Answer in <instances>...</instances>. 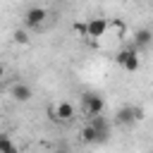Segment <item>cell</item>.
<instances>
[{
    "mask_svg": "<svg viewBox=\"0 0 153 153\" xmlns=\"http://www.w3.org/2000/svg\"><path fill=\"white\" fill-rule=\"evenodd\" d=\"M103 110H105V100H103V96H98V93H84L81 96V112L91 120V117H96V115H103Z\"/></svg>",
    "mask_w": 153,
    "mask_h": 153,
    "instance_id": "obj_1",
    "label": "cell"
},
{
    "mask_svg": "<svg viewBox=\"0 0 153 153\" xmlns=\"http://www.w3.org/2000/svg\"><path fill=\"white\" fill-rule=\"evenodd\" d=\"M143 117V110L139 105H122L117 112H115V122L122 124V127H131L134 122H139Z\"/></svg>",
    "mask_w": 153,
    "mask_h": 153,
    "instance_id": "obj_2",
    "label": "cell"
},
{
    "mask_svg": "<svg viewBox=\"0 0 153 153\" xmlns=\"http://www.w3.org/2000/svg\"><path fill=\"white\" fill-rule=\"evenodd\" d=\"M115 60H117V65H120L124 72H136V69H139V53H136V48H124V50H120Z\"/></svg>",
    "mask_w": 153,
    "mask_h": 153,
    "instance_id": "obj_3",
    "label": "cell"
},
{
    "mask_svg": "<svg viewBox=\"0 0 153 153\" xmlns=\"http://www.w3.org/2000/svg\"><path fill=\"white\" fill-rule=\"evenodd\" d=\"M45 17H48V12L43 7H29L26 14H24V26L26 29H38L45 22Z\"/></svg>",
    "mask_w": 153,
    "mask_h": 153,
    "instance_id": "obj_4",
    "label": "cell"
},
{
    "mask_svg": "<svg viewBox=\"0 0 153 153\" xmlns=\"http://www.w3.org/2000/svg\"><path fill=\"white\" fill-rule=\"evenodd\" d=\"M88 124H91V127L96 129L98 143L108 141V136H110V122L105 120V115H96V117H91V120H88Z\"/></svg>",
    "mask_w": 153,
    "mask_h": 153,
    "instance_id": "obj_5",
    "label": "cell"
},
{
    "mask_svg": "<svg viewBox=\"0 0 153 153\" xmlns=\"http://www.w3.org/2000/svg\"><path fill=\"white\" fill-rule=\"evenodd\" d=\"M105 31H108V22L103 17H96V19L86 22V38H103Z\"/></svg>",
    "mask_w": 153,
    "mask_h": 153,
    "instance_id": "obj_6",
    "label": "cell"
},
{
    "mask_svg": "<svg viewBox=\"0 0 153 153\" xmlns=\"http://www.w3.org/2000/svg\"><path fill=\"white\" fill-rule=\"evenodd\" d=\"M76 115V110H74V105L69 103V100H60L57 105H55V110H53V120H57V122H69L72 117Z\"/></svg>",
    "mask_w": 153,
    "mask_h": 153,
    "instance_id": "obj_7",
    "label": "cell"
},
{
    "mask_svg": "<svg viewBox=\"0 0 153 153\" xmlns=\"http://www.w3.org/2000/svg\"><path fill=\"white\" fill-rule=\"evenodd\" d=\"M31 96H33L31 86H26V84H14V86H12V98H14L17 103H29Z\"/></svg>",
    "mask_w": 153,
    "mask_h": 153,
    "instance_id": "obj_8",
    "label": "cell"
},
{
    "mask_svg": "<svg viewBox=\"0 0 153 153\" xmlns=\"http://www.w3.org/2000/svg\"><path fill=\"white\" fill-rule=\"evenodd\" d=\"M153 43V31L151 29H136L134 31V45L136 48H148Z\"/></svg>",
    "mask_w": 153,
    "mask_h": 153,
    "instance_id": "obj_9",
    "label": "cell"
},
{
    "mask_svg": "<svg viewBox=\"0 0 153 153\" xmlns=\"http://www.w3.org/2000/svg\"><path fill=\"white\" fill-rule=\"evenodd\" d=\"M0 153H19V148L12 143L10 134H5V131H0Z\"/></svg>",
    "mask_w": 153,
    "mask_h": 153,
    "instance_id": "obj_10",
    "label": "cell"
},
{
    "mask_svg": "<svg viewBox=\"0 0 153 153\" xmlns=\"http://www.w3.org/2000/svg\"><path fill=\"white\" fill-rule=\"evenodd\" d=\"M81 141H86V143H98V136H96V129H93L91 124H86V127L81 129Z\"/></svg>",
    "mask_w": 153,
    "mask_h": 153,
    "instance_id": "obj_11",
    "label": "cell"
},
{
    "mask_svg": "<svg viewBox=\"0 0 153 153\" xmlns=\"http://www.w3.org/2000/svg\"><path fill=\"white\" fill-rule=\"evenodd\" d=\"M12 38H14V43H22V45L29 43V33H26V31H19V29L12 33Z\"/></svg>",
    "mask_w": 153,
    "mask_h": 153,
    "instance_id": "obj_12",
    "label": "cell"
},
{
    "mask_svg": "<svg viewBox=\"0 0 153 153\" xmlns=\"http://www.w3.org/2000/svg\"><path fill=\"white\" fill-rule=\"evenodd\" d=\"M74 31H76V33H81V36H86V24L76 22V24H74Z\"/></svg>",
    "mask_w": 153,
    "mask_h": 153,
    "instance_id": "obj_13",
    "label": "cell"
},
{
    "mask_svg": "<svg viewBox=\"0 0 153 153\" xmlns=\"http://www.w3.org/2000/svg\"><path fill=\"white\" fill-rule=\"evenodd\" d=\"M5 76V65H0V79Z\"/></svg>",
    "mask_w": 153,
    "mask_h": 153,
    "instance_id": "obj_14",
    "label": "cell"
},
{
    "mask_svg": "<svg viewBox=\"0 0 153 153\" xmlns=\"http://www.w3.org/2000/svg\"><path fill=\"white\" fill-rule=\"evenodd\" d=\"M55 153H67V151H65V148H60V151H55Z\"/></svg>",
    "mask_w": 153,
    "mask_h": 153,
    "instance_id": "obj_15",
    "label": "cell"
}]
</instances>
